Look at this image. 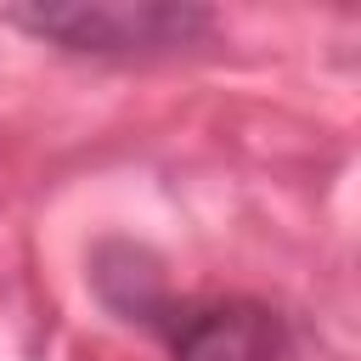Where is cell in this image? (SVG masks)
<instances>
[{"label":"cell","instance_id":"obj_1","mask_svg":"<svg viewBox=\"0 0 361 361\" xmlns=\"http://www.w3.org/2000/svg\"><path fill=\"white\" fill-rule=\"evenodd\" d=\"M11 23L73 56H164V51L197 45L214 28V17L203 6H175V0L23 6V11H11Z\"/></svg>","mask_w":361,"mask_h":361},{"label":"cell","instance_id":"obj_2","mask_svg":"<svg viewBox=\"0 0 361 361\" xmlns=\"http://www.w3.org/2000/svg\"><path fill=\"white\" fill-rule=\"evenodd\" d=\"M169 338L175 361H282L288 355V327L276 310L254 299H186V305H158L147 316Z\"/></svg>","mask_w":361,"mask_h":361}]
</instances>
